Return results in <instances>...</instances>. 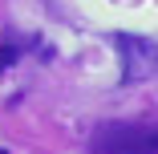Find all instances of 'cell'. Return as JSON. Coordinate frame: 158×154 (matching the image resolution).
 <instances>
[{
	"mask_svg": "<svg viewBox=\"0 0 158 154\" xmlns=\"http://www.w3.org/2000/svg\"><path fill=\"white\" fill-rule=\"evenodd\" d=\"M114 49L122 57V81L126 85L146 81L158 69V41H150L142 33H114Z\"/></svg>",
	"mask_w": 158,
	"mask_h": 154,
	"instance_id": "obj_2",
	"label": "cell"
},
{
	"mask_svg": "<svg viewBox=\"0 0 158 154\" xmlns=\"http://www.w3.org/2000/svg\"><path fill=\"white\" fill-rule=\"evenodd\" d=\"M16 61H20V49L16 45H0V69H12Z\"/></svg>",
	"mask_w": 158,
	"mask_h": 154,
	"instance_id": "obj_3",
	"label": "cell"
},
{
	"mask_svg": "<svg viewBox=\"0 0 158 154\" xmlns=\"http://www.w3.org/2000/svg\"><path fill=\"white\" fill-rule=\"evenodd\" d=\"M0 154H8V150H4V146H0Z\"/></svg>",
	"mask_w": 158,
	"mask_h": 154,
	"instance_id": "obj_4",
	"label": "cell"
},
{
	"mask_svg": "<svg viewBox=\"0 0 158 154\" xmlns=\"http://www.w3.org/2000/svg\"><path fill=\"white\" fill-rule=\"evenodd\" d=\"M89 154H158V126L102 122L89 134Z\"/></svg>",
	"mask_w": 158,
	"mask_h": 154,
	"instance_id": "obj_1",
	"label": "cell"
}]
</instances>
